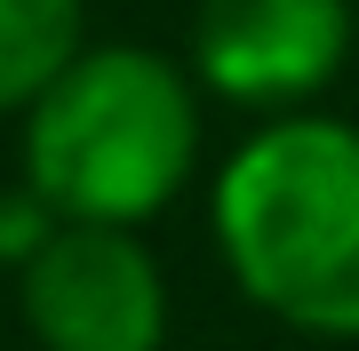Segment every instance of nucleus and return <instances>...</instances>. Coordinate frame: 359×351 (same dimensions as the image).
<instances>
[{"instance_id": "nucleus-5", "label": "nucleus", "mask_w": 359, "mask_h": 351, "mask_svg": "<svg viewBox=\"0 0 359 351\" xmlns=\"http://www.w3.org/2000/svg\"><path fill=\"white\" fill-rule=\"evenodd\" d=\"M80 48H88V0H0V112H32V96Z\"/></svg>"}, {"instance_id": "nucleus-3", "label": "nucleus", "mask_w": 359, "mask_h": 351, "mask_svg": "<svg viewBox=\"0 0 359 351\" xmlns=\"http://www.w3.org/2000/svg\"><path fill=\"white\" fill-rule=\"evenodd\" d=\"M8 280L40 351H168V272L136 223H56Z\"/></svg>"}, {"instance_id": "nucleus-2", "label": "nucleus", "mask_w": 359, "mask_h": 351, "mask_svg": "<svg viewBox=\"0 0 359 351\" xmlns=\"http://www.w3.org/2000/svg\"><path fill=\"white\" fill-rule=\"evenodd\" d=\"M200 176V80L136 40L80 48L25 112V184L65 223H152Z\"/></svg>"}, {"instance_id": "nucleus-6", "label": "nucleus", "mask_w": 359, "mask_h": 351, "mask_svg": "<svg viewBox=\"0 0 359 351\" xmlns=\"http://www.w3.org/2000/svg\"><path fill=\"white\" fill-rule=\"evenodd\" d=\"M56 216L48 200L32 192V184H16V192H0V272H25V263L40 256V247L56 240Z\"/></svg>"}, {"instance_id": "nucleus-4", "label": "nucleus", "mask_w": 359, "mask_h": 351, "mask_svg": "<svg viewBox=\"0 0 359 351\" xmlns=\"http://www.w3.org/2000/svg\"><path fill=\"white\" fill-rule=\"evenodd\" d=\"M351 56V0H200L192 80L240 112H311Z\"/></svg>"}, {"instance_id": "nucleus-1", "label": "nucleus", "mask_w": 359, "mask_h": 351, "mask_svg": "<svg viewBox=\"0 0 359 351\" xmlns=\"http://www.w3.org/2000/svg\"><path fill=\"white\" fill-rule=\"evenodd\" d=\"M208 232L231 287L264 319L359 343V128L280 112L216 168Z\"/></svg>"}]
</instances>
